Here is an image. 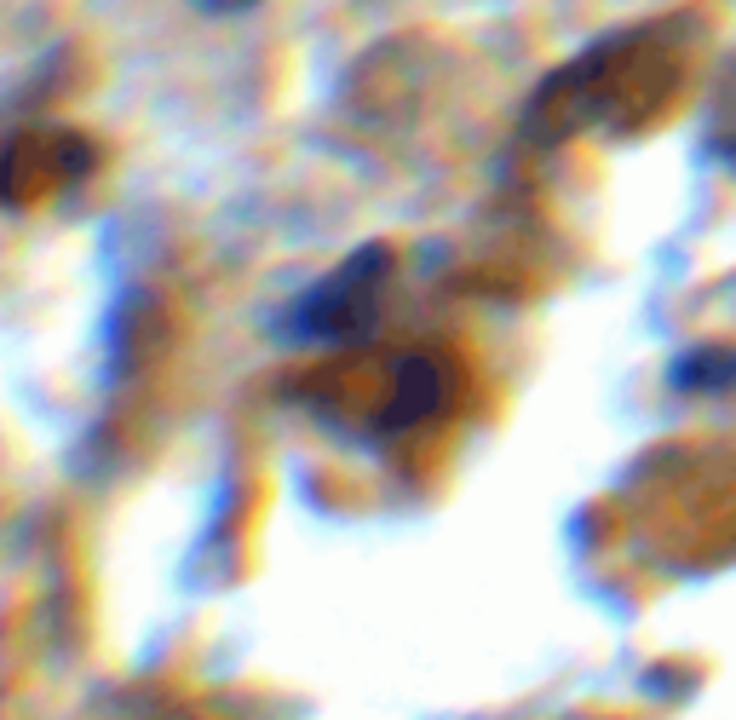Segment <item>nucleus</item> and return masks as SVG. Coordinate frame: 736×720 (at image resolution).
<instances>
[{"mask_svg": "<svg viewBox=\"0 0 736 720\" xmlns=\"http://www.w3.org/2000/svg\"><path fill=\"white\" fill-rule=\"evenodd\" d=\"M679 58L673 47H650V41H616L604 52L569 64L559 82L541 93V110H552L559 122L552 133L587 127V122H610V127H639L645 115H657L667 105L673 82H679Z\"/></svg>", "mask_w": 736, "mask_h": 720, "instance_id": "f257e3e1", "label": "nucleus"}, {"mask_svg": "<svg viewBox=\"0 0 736 720\" xmlns=\"http://www.w3.org/2000/svg\"><path fill=\"white\" fill-rule=\"evenodd\" d=\"M208 12H236V7H248V0H201Z\"/></svg>", "mask_w": 736, "mask_h": 720, "instance_id": "f03ea898", "label": "nucleus"}, {"mask_svg": "<svg viewBox=\"0 0 736 720\" xmlns=\"http://www.w3.org/2000/svg\"><path fill=\"white\" fill-rule=\"evenodd\" d=\"M720 150H725V156H731V162H736V133L725 138V145H720Z\"/></svg>", "mask_w": 736, "mask_h": 720, "instance_id": "7ed1b4c3", "label": "nucleus"}]
</instances>
